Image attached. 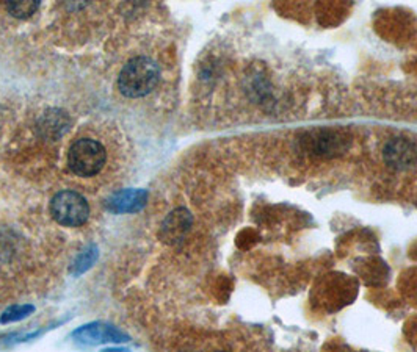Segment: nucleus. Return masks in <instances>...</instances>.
<instances>
[{"label":"nucleus","mask_w":417,"mask_h":352,"mask_svg":"<svg viewBox=\"0 0 417 352\" xmlns=\"http://www.w3.org/2000/svg\"><path fill=\"white\" fill-rule=\"evenodd\" d=\"M245 93L254 104L262 106H272L276 100L275 86L269 75L260 69H253L245 77Z\"/></svg>","instance_id":"obj_7"},{"label":"nucleus","mask_w":417,"mask_h":352,"mask_svg":"<svg viewBox=\"0 0 417 352\" xmlns=\"http://www.w3.org/2000/svg\"><path fill=\"white\" fill-rule=\"evenodd\" d=\"M160 69L151 58L136 56L123 67L118 88L126 97H145L159 83Z\"/></svg>","instance_id":"obj_2"},{"label":"nucleus","mask_w":417,"mask_h":352,"mask_svg":"<svg viewBox=\"0 0 417 352\" xmlns=\"http://www.w3.org/2000/svg\"><path fill=\"white\" fill-rule=\"evenodd\" d=\"M32 312H33L32 305H15L3 313L2 318H0V323L19 321V319L27 318Z\"/></svg>","instance_id":"obj_11"},{"label":"nucleus","mask_w":417,"mask_h":352,"mask_svg":"<svg viewBox=\"0 0 417 352\" xmlns=\"http://www.w3.org/2000/svg\"><path fill=\"white\" fill-rule=\"evenodd\" d=\"M109 161V150L93 136H80L68 150V166L82 179L96 177Z\"/></svg>","instance_id":"obj_1"},{"label":"nucleus","mask_w":417,"mask_h":352,"mask_svg":"<svg viewBox=\"0 0 417 352\" xmlns=\"http://www.w3.org/2000/svg\"><path fill=\"white\" fill-rule=\"evenodd\" d=\"M217 352H225V351H217Z\"/></svg>","instance_id":"obj_14"},{"label":"nucleus","mask_w":417,"mask_h":352,"mask_svg":"<svg viewBox=\"0 0 417 352\" xmlns=\"http://www.w3.org/2000/svg\"><path fill=\"white\" fill-rule=\"evenodd\" d=\"M193 224L191 213L187 209H176L173 210L170 215L165 218V221L162 223L160 229V238L166 244H179L184 241L185 235L189 234Z\"/></svg>","instance_id":"obj_6"},{"label":"nucleus","mask_w":417,"mask_h":352,"mask_svg":"<svg viewBox=\"0 0 417 352\" xmlns=\"http://www.w3.org/2000/svg\"><path fill=\"white\" fill-rule=\"evenodd\" d=\"M104 352H129V351H121V349H109V351H104Z\"/></svg>","instance_id":"obj_13"},{"label":"nucleus","mask_w":417,"mask_h":352,"mask_svg":"<svg viewBox=\"0 0 417 352\" xmlns=\"http://www.w3.org/2000/svg\"><path fill=\"white\" fill-rule=\"evenodd\" d=\"M38 2H8L7 10L16 17H29L38 10Z\"/></svg>","instance_id":"obj_10"},{"label":"nucleus","mask_w":417,"mask_h":352,"mask_svg":"<svg viewBox=\"0 0 417 352\" xmlns=\"http://www.w3.org/2000/svg\"><path fill=\"white\" fill-rule=\"evenodd\" d=\"M301 150L315 157H336L344 154L348 147V140L336 130L317 129L306 131L303 138L298 140Z\"/></svg>","instance_id":"obj_4"},{"label":"nucleus","mask_w":417,"mask_h":352,"mask_svg":"<svg viewBox=\"0 0 417 352\" xmlns=\"http://www.w3.org/2000/svg\"><path fill=\"white\" fill-rule=\"evenodd\" d=\"M383 160L394 171H408L417 163L416 144L404 136H394L384 144Z\"/></svg>","instance_id":"obj_5"},{"label":"nucleus","mask_w":417,"mask_h":352,"mask_svg":"<svg viewBox=\"0 0 417 352\" xmlns=\"http://www.w3.org/2000/svg\"><path fill=\"white\" fill-rule=\"evenodd\" d=\"M96 259H97L96 248L86 249L85 253H82V255L76 260V263H74V274H82L85 269H88L93 263H95Z\"/></svg>","instance_id":"obj_12"},{"label":"nucleus","mask_w":417,"mask_h":352,"mask_svg":"<svg viewBox=\"0 0 417 352\" xmlns=\"http://www.w3.org/2000/svg\"><path fill=\"white\" fill-rule=\"evenodd\" d=\"M148 202L146 190H121L111 194L107 207L113 213H136Z\"/></svg>","instance_id":"obj_9"},{"label":"nucleus","mask_w":417,"mask_h":352,"mask_svg":"<svg viewBox=\"0 0 417 352\" xmlns=\"http://www.w3.org/2000/svg\"><path fill=\"white\" fill-rule=\"evenodd\" d=\"M51 215L55 221L65 227H80L88 221L90 207L82 194L65 190L52 198Z\"/></svg>","instance_id":"obj_3"},{"label":"nucleus","mask_w":417,"mask_h":352,"mask_svg":"<svg viewBox=\"0 0 417 352\" xmlns=\"http://www.w3.org/2000/svg\"><path fill=\"white\" fill-rule=\"evenodd\" d=\"M74 338L85 344H101V343H123L129 342V337L118 330L113 326L104 323H93L84 326L74 332Z\"/></svg>","instance_id":"obj_8"}]
</instances>
